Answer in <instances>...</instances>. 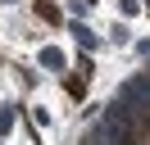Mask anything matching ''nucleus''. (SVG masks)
<instances>
[{
  "label": "nucleus",
  "mask_w": 150,
  "mask_h": 145,
  "mask_svg": "<svg viewBox=\"0 0 150 145\" xmlns=\"http://www.w3.org/2000/svg\"><path fill=\"white\" fill-rule=\"evenodd\" d=\"M41 63H46V68H64V54L59 50H41Z\"/></svg>",
  "instance_id": "nucleus-2"
},
{
  "label": "nucleus",
  "mask_w": 150,
  "mask_h": 145,
  "mask_svg": "<svg viewBox=\"0 0 150 145\" xmlns=\"http://www.w3.org/2000/svg\"><path fill=\"white\" fill-rule=\"evenodd\" d=\"M82 145H114V141H105V132H100V127H96V132H91V136H86V141H82Z\"/></svg>",
  "instance_id": "nucleus-4"
},
{
  "label": "nucleus",
  "mask_w": 150,
  "mask_h": 145,
  "mask_svg": "<svg viewBox=\"0 0 150 145\" xmlns=\"http://www.w3.org/2000/svg\"><path fill=\"white\" fill-rule=\"evenodd\" d=\"M73 36H77V41H82V45H86V50H91V45H96V41H100V36H96V32H91V27H82V23H77V27H73Z\"/></svg>",
  "instance_id": "nucleus-1"
},
{
  "label": "nucleus",
  "mask_w": 150,
  "mask_h": 145,
  "mask_svg": "<svg viewBox=\"0 0 150 145\" xmlns=\"http://www.w3.org/2000/svg\"><path fill=\"white\" fill-rule=\"evenodd\" d=\"M0 132H14V109H9V104L0 109Z\"/></svg>",
  "instance_id": "nucleus-3"
},
{
  "label": "nucleus",
  "mask_w": 150,
  "mask_h": 145,
  "mask_svg": "<svg viewBox=\"0 0 150 145\" xmlns=\"http://www.w3.org/2000/svg\"><path fill=\"white\" fill-rule=\"evenodd\" d=\"M9 5H14V0H9Z\"/></svg>",
  "instance_id": "nucleus-5"
}]
</instances>
